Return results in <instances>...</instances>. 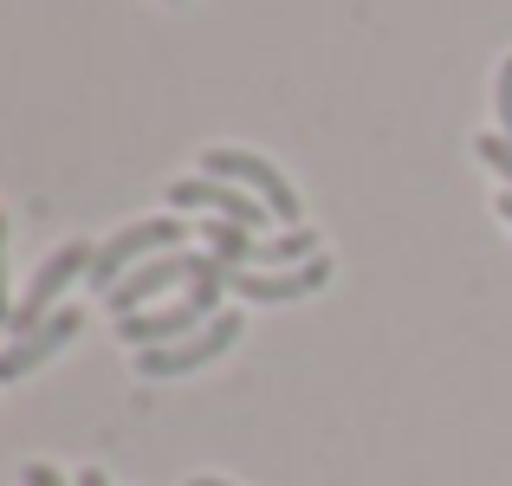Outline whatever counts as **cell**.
Returning <instances> with one entry per match:
<instances>
[{
  "mask_svg": "<svg viewBox=\"0 0 512 486\" xmlns=\"http://www.w3.org/2000/svg\"><path fill=\"white\" fill-rule=\"evenodd\" d=\"M221 292H227V266L208 260V273H201L195 286H182V299L156 305V312H137V318H117V337L137 344V350L182 344V337H195L208 318H221Z\"/></svg>",
  "mask_w": 512,
  "mask_h": 486,
  "instance_id": "cell-1",
  "label": "cell"
},
{
  "mask_svg": "<svg viewBox=\"0 0 512 486\" xmlns=\"http://www.w3.org/2000/svg\"><path fill=\"white\" fill-rule=\"evenodd\" d=\"M91 260H98V247H91V240H65V247L52 253V260L39 266V273H33L26 299H13V318H7V331H13V337L39 331V324L52 318V305H59V292L72 286V279H91Z\"/></svg>",
  "mask_w": 512,
  "mask_h": 486,
  "instance_id": "cell-2",
  "label": "cell"
},
{
  "mask_svg": "<svg viewBox=\"0 0 512 486\" xmlns=\"http://www.w3.org/2000/svg\"><path fill=\"white\" fill-rule=\"evenodd\" d=\"M188 240V221H137V227H124V234H111L98 247V260H91V286L98 292H111L124 273H137L143 260H156V253H175Z\"/></svg>",
  "mask_w": 512,
  "mask_h": 486,
  "instance_id": "cell-3",
  "label": "cell"
},
{
  "mask_svg": "<svg viewBox=\"0 0 512 486\" xmlns=\"http://www.w3.org/2000/svg\"><path fill=\"white\" fill-rule=\"evenodd\" d=\"M208 260H214V253H182V247H175V253H156V260H143L137 273L117 279V286L104 292V305H111L117 318H137L150 299H163V292H175V286H195V279L208 273Z\"/></svg>",
  "mask_w": 512,
  "mask_h": 486,
  "instance_id": "cell-4",
  "label": "cell"
},
{
  "mask_svg": "<svg viewBox=\"0 0 512 486\" xmlns=\"http://www.w3.org/2000/svg\"><path fill=\"white\" fill-rule=\"evenodd\" d=\"M201 169H208L214 182H234V188H247L253 201H266V208H273V221H292V227H299V214H305L299 208V188H292L266 156H253V150H208V156H201Z\"/></svg>",
  "mask_w": 512,
  "mask_h": 486,
  "instance_id": "cell-5",
  "label": "cell"
},
{
  "mask_svg": "<svg viewBox=\"0 0 512 486\" xmlns=\"http://www.w3.org/2000/svg\"><path fill=\"white\" fill-rule=\"evenodd\" d=\"M240 337V312H221L208 318L195 337H182V344H156V350H137V376H150V383H163V376H188L201 370V363H214L221 350H234Z\"/></svg>",
  "mask_w": 512,
  "mask_h": 486,
  "instance_id": "cell-6",
  "label": "cell"
},
{
  "mask_svg": "<svg viewBox=\"0 0 512 486\" xmlns=\"http://www.w3.org/2000/svg\"><path fill=\"white\" fill-rule=\"evenodd\" d=\"M169 208H201L208 221H234V227H266V201H253L247 188L234 182H214V175H182V182H169Z\"/></svg>",
  "mask_w": 512,
  "mask_h": 486,
  "instance_id": "cell-7",
  "label": "cell"
},
{
  "mask_svg": "<svg viewBox=\"0 0 512 486\" xmlns=\"http://www.w3.org/2000/svg\"><path fill=\"white\" fill-rule=\"evenodd\" d=\"M85 331V312L78 305H59L39 331H26V337H13V344H0V383H20V376H33L39 363H52L72 337Z\"/></svg>",
  "mask_w": 512,
  "mask_h": 486,
  "instance_id": "cell-8",
  "label": "cell"
},
{
  "mask_svg": "<svg viewBox=\"0 0 512 486\" xmlns=\"http://www.w3.org/2000/svg\"><path fill=\"white\" fill-rule=\"evenodd\" d=\"M325 279H331V260H325V253H318V260H305V266H292V273L227 266V292H240V299H253V305H292V299H305V292H325Z\"/></svg>",
  "mask_w": 512,
  "mask_h": 486,
  "instance_id": "cell-9",
  "label": "cell"
},
{
  "mask_svg": "<svg viewBox=\"0 0 512 486\" xmlns=\"http://www.w3.org/2000/svg\"><path fill=\"white\" fill-rule=\"evenodd\" d=\"M305 260H318L312 227H286V234H273V240L253 247V266H273V273H292V266H305Z\"/></svg>",
  "mask_w": 512,
  "mask_h": 486,
  "instance_id": "cell-10",
  "label": "cell"
},
{
  "mask_svg": "<svg viewBox=\"0 0 512 486\" xmlns=\"http://www.w3.org/2000/svg\"><path fill=\"white\" fill-rule=\"evenodd\" d=\"M201 240H208V253L221 266H253V247H260V240H253L247 227H234V221H208V227H201Z\"/></svg>",
  "mask_w": 512,
  "mask_h": 486,
  "instance_id": "cell-11",
  "label": "cell"
},
{
  "mask_svg": "<svg viewBox=\"0 0 512 486\" xmlns=\"http://www.w3.org/2000/svg\"><path fill=\"white\" fill-rule=\"evenodd\" d=\"M474 150H480V162H487V169H500L506 182H512V137H480Z\"/></svg>",
  "mask_w": 512,
  "mask_h": 486,
  "instance_id": "cell-12",
  "label": "cell"
},
{
  "mask_svg": "<svg viewBox=\"0 0 512 486\" xmlns=\"http://www.w3.org/2000/svg\"><path fill=\"white\" fill-rule=\"evenodd\" d=\"M493 104H500V124L512 137V59H500V78H493Z\"/></svg>",
  "mask_w": 512,
  "mask_h": 486,
  "instance_id": "cell-13",
  "label": "cell"
},
{
  "mask_svg": "<svg viewBox=\"0 0 512 486\" xmlns=\"http://www.w3.org/2000/svg\"><path fill=\"white\" fill-rule=\"evenodd\" d=\"M13 318V299H7V214H0V324Z\"/></svg>",
  "mask_w": 512,
  "mask_h": 486,
  "instance_id": "cell-14",
  "label": "cell"
},
{
  "mask_svg": "<svg viewBox=\"0 0 512 486\" xmlns=\"http://www.w3.org/2000/svg\"><path fill=\"white\" fill-rule=\"evenodd\" d=\"M26 486H72V480H59V467H46V461H26Z\"/></svg>",
  "mask_w": 512,
  "mask_h": 486,
  "instance_id": "cell-15",
  "label": "cell"
},
{
  "mask_svg": "<svg viewBox=\"0 0 512 486\" xmlns=\"http://www.w3.org/2000/svg\"><path fill=\"white\" fill-rule=\"evenodd\" d=\"M72 486H111V480H104V474H98V467H85V474H78Z\"/></svg>",
  "mask_w": 512,
  "mask_h": 486,
  "instance_id": "cell-16",
  "label": "cell"
},
{
  "mask_svg": "<svg viewBox=\"0 0 512 486\" xmlns=\"http://www.w3.org/2000/svg\"><path fill=\"white\" fill-rule=\"evenodd\" d=\"M188 486H234V480H214V474H201V480H188Z\"/></svg>",
  "mask_w": 512,
  "mask_h": 486,
  "instance_id": "cell-17",
  "label": "cell"
},
{
  "mask_svg": "<svg viewBox=\"0 0 512 486\" xmlns=\"http://www.w3.org/2000/svg\"><path fill=\"white\" fill-rule=\"evenodd\" d=\"M500 214H506V221H512V188H506V195H500Z\"/></svg>",
  "mask_w": 512,
  "mask_h": 486,
  "instance_id": "cell-18",
  "label": "cell"
}]
</instances>
